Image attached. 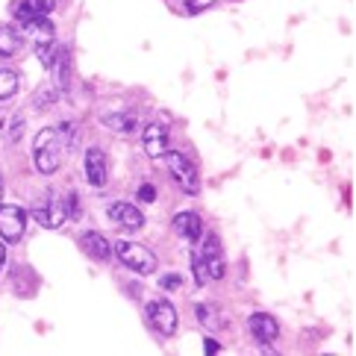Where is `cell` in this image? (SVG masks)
<instances>
[{
    "label": "cell",
    "mask_w": 356,
    "mask_h": 356,
    "mask_svg": "<svg viewBox=\"0 0 356 356\" xmlns=\"http://www.w3.org/2000/svg\"><path fill=\"white\" fill-rule=\"evenodd\" d=\"M80 245H83V250L88 253V257L97 259V262H106L112 257V245L100 233H95V230H86L80 236Z\"/></svg>",
    "instance_id": "9a60e30c"
},
{
    "label": "cell",
    "mask_w": 356,
    "mask_h": 356,
    "mask_svg": "<svg viewBox=\"0 0 356 356\" xmlns=\"http://www.w3.org/2000/svg\"><path fill=\"white\" fill-rule=\"evenodd\" d=\"M218 0H186V12L188 15H197V12H207V9H212Z\"/></svg>",
    "instance_id": "603a6c76"
},
{
    "label": "cell",
    "mask_w": 356,
    "mask_h": 356,
    "mask_svg": "<svg viewBox=\"0 0 356 356\" xmlns=\"http://www.w3.org/2000/svg\"><path fill=\"white\" fill-rule=\"evenodd\" d=\"M142 147L150 159H162V154L168 150V127L165 124H147L142 130Z\"/></svg>",
    "instance_id": "8fae6325"
},
{
    "label": "cell",
    "mask_w": 356,
    "mask_h": 356,
    "mask_svg": "<svg viewBox=\"0 0 356 356\" xmlns=\"http://www.w3.org/2000/svg\"><path fill=\"white\" fill-rule=\"evenodd\" d=\"M24 230H27V212L12 203H0V238L15 245L24 238Z\"/></svg>",
    "instance_id": "5b68a950"
},
{
    "label": "cell",
    "mask_w": 356,
    "mask_h": 356,
    "mask_svg": "<svg viewBox=\"0 0 356 356\" xmlns=\"http://www.w3.org/2000/svg\"><path fill=\"white\" fill-rule=\"evenodd\" d=\"M56 97H59V88H56L54 83H44L39 92L33 95V106H35V109H50V106L56 104Z\"/></svg>",
    "instance_id": "d6986e66"
},
{
    "label": "cell",
    "mask_w": 356,
    "mask_h": 356,
    "mask_svg": "<svg viewBox=\"0 0 356 356\" xmlns=\"http://www.w3.org/2000/svg\"><path fill=\"white\" fill-rule=\"evenodd\" d=\"M24 30H27V35L33 39L35 47H42V44H50L54 42V24H50L47 18H39V21H30V24H24Z\"/></svg>",
    "instance_id": "2e32d148"
},
{
    "label": "cell",
    "mask_w": 356,
    "mask_h": 356,
    "mask_svg": "<svg viewBox=\"0 0 356 356\" xmlns=\"http://www.w3.org/2000/svg\"><path fill=\"white\" fill-rule=\"evenodd\" d=\"M195 315H197V321H200L203 327H218V324H221V321H218V312H215L209 303H197Z\"/></svg>",
    "instance_id": "44dd1931"
},
{
    "label": "cell",
    "mask_w": 356,
    "mask_h": 356,
    "mask_svg": "<svg viewBox=\"0 0 356 356\" xmlns=\"http://www.w3.org/2000/svg\"><path fill=\"white\" fill-rule=\"evenodd\" d=\"M21 50V33L15 27H0V56H15Z\"/></svg>",
    "instance_id": "ac0fdd59"
},
{
    "label": "cell",
    "mask_w": 356,
    "mask_h": 356,
    "mask_svg": "<svg viewBox=\"0 0 356 356\" xmlns=\"http://www.w3.org/2000/svg\"><path fill=\"white\" fill-rule=\"evenodd\" d=\"M0 200H3V180H0Z\"/></svg>",
    "instance_id": "f1b7e54d"
},
{
    "label": "cell",
    "mask_w": 356,
    "mask_h": 356,
    "mask_svg": "<svg viewBox=\"0 0 356 356\" xmlns=\"http://www.w3.org/2000/svg\"><path fill=\"white\" fill-rule=\"evenodd\" d=\"M203 350H207V353H218L221 345H218V341H212V339H207V341H203Z\"/></svg>",
    "instance_id": "4316f807"
},
{
    "label": "cell",
    "mask_w": 356,
    "mask_h": 356,
    "mask_svg": "<svg viewBox=\"0 0 356 356\" xmlns=\"http://www.w3.org/2000/svg\"><path fill=\"white\" fill-rule=\"evenodd\" d=\"M50 9H54V0H15L12 3V15H15L18 24H30V21L47 18Z\"/></svg>",
    "instance_id": "7c38bea8"
},
{
    "label": "cell",
    "mask_w": 356,
    "mask_h": 356,
    "mask_svg": "<svg viewBox=\"0 0 356 356\" xmlns=\"http://www.w3.org/2000/svg\"><path fill=\"white\" fill-rule=\"evenodd\" d=\"M165 165H168V171L174 177V183L183 188L186 195H197L200 192V177H197V168L192 165L183 150H165Z\"/></svg>",
    "instance_id": "3957f363"
},
{
    "label": "cell",
    "mask_w": 356,
    "mask_h": 356,
    "mask_svg": "<svg viewBox=\"0 0 356 356\" xmlns=\"http://www.w3.org/2000/svg\"><path fill=\"white\" fill-rule=\"evenodd\" d=\"M180 283H183V280L177 277V274H168V277H162V280H159V286H162V289H180Z\"/></svg>",
    "instance_id": "d4e9b609"
},
{
    "label": "cell",
    "mask_w": 356,
    "mask_h": 356,
    "mask_svg": "<svg viewBox=\"0 0 356 356\" xmlns=\"http://www.w3.org/2000/svg\"><path fill=\"white\" fill-rule=\"evenodd\" d=\"M106 215H109V221L115 224L118 230H124V233H138L147 224L142 209H136L133 203H109Z\"/></svg>",
    "instance_id": "ba28073f"
},
{
    "label": "cell",
    "mask_w": 356,
    "mask_h": 356,
    "mask_svg": "<svg viewBox=\"0 0 356 356\" xmlns=\"http://www.w3.org/2000/svg\"><path fill=\"white\" fill-rule=\"evenodd\" d=\"M0 130H3V121H0Z\"/></svg>",
    "instance_id": "f546056e"
},
{
    "label": "cell",
    "mask_w": 356,
    "mask_h": 356,
    "mask_svg": "<svg viewBox=\"0 0 356 356\" xmlns=\"http://www.w3.org/2000/svg\"><path fill=\"white\" fill-rule=\"evenodd\" d=\"M33 156H35V168H39V174L50 177V174L59 171V165H62V145H59L56 130H42L39 136H35Z\"/></svg>",
    "instance_id": "7a4b0ae2"
},
{
    "label": "cell",
    "mask_w": 356,
    "mask_h": 356,
    "mask_svg": "<svg viewBox=\"0 0 356 356\" xmlns=\"http://www.w3.org/2000/svg\"><path fill=\"white\" fill-rule=\"evenodd\" d=\"M192 271H195V283H197V286H207V283H209L207 268H203V262H200L197 253H192Z\"/></svg>",
    "instance_id": "7402d4cb"
},
{
    "label": "cell",
    "mask_w": 356,
    "mask_h": 356,
    "mask_svg": "<svg viewBox=\"0 0 356 356\" xmlns=\"http://www.w3.org/2000/svg\"><path fill=\"white\" fill-rule=\"evenodd\" d=\"M147 324L156 330L159 336H174L177 333V309H174V303L171 300H165V298H156V300H150L147 303Z\"/></svg>",
    "instance_id": "277c9868"
},
{
    "label": "cell",
    "mask_w": 356,
    "mask_h": 356,
    "mask_svg": "<svg viewBox=\"0 0 356 356\" xmlns=\"http://www.w3.org/2000/svg\"><path fill=\"white\" fill-rule=\"evenodd\" d=\"M112 253L118 257V262H121V265H127L130 271L142 274V277L154 274V271H156V265H159V262H156V257H154V250L145 248V245H138V241L118 238L115 245H112Z\"/></svg>",
    "instance_id": "6da1fadb"
},
{
    "label": "cell",
    "mask_w": 356,
    "mask_h": 356,
    "mask_svg": "<svg viewBox=\"0 0 356 356\" xmlns=\"http://www.w3.org/2000/svg\"><path fill=\"white\" fill-rule=\"evenodd\" d=\"M18 92V74L9 68H0V100H6Z\"/></svg>",
    "instance_id": "ffe728a7"
},
{
    "label": "cell",
    "mask_w": 356,
    "mask_h": 356,
    "mask_svg": "<svg viewBox=\"0 0 356 356\" xmlns=\"http://www.w3.org/2000/svg\"><path fill=\"white\" fill-rule=\"evenodd\" d=\"M100 124L121 136H133L138 130V118L130 115V112H100Z\"/></svg>",
    "instance_id": "4fadbf2b"
},
{
    "label": "cell",
    "mask_w": 356,
    "mask_h": 356,
    "mask_svg": "<svg viewBox=\"0 0 356 356\" xmlns=\"http://www.w3.org/2000/svg\"><path fill=\"white\" fill-rule=\"evenodd\" d=\"M3 265H6V245L0 241V271H3Z\"/></svg>",
    "instance_id": "83f0119b"
},
{
    "label": "cell",
    "mask_w": 356,
    "mask_h": 356,
    "mask_svg": "<svg viewBox=\"0 0 356 356\" xmlns=\"http://www.w3.org/2000/svg\"><path fill=\"white\" fill-rule=\"evenodd\" d=\"M54 71H56V88H59V95H68L71 92V56H68V50L62 47L59 50V56H56V62H54Z\"/></svg>",
    "instance_id": "e0dca14e"
},
{
    "label": "cell",
    "mask_w": 356,
    "mask_h": 356,
    "mask_svg": "<svg viewBox=\"0 0 356 356\" xmlns=\"http://www.w3.org/2000/svg\"><path fill=\"white\" fill-rule=\"evenodd\" d=\"M138 200H142V203H154V200H156V188L150 186V183L138 186Z\"/></svg>",
    "instance_id": "cb8c5ba5"
},
{
    "label": "cell",
    "mask_w": 356,
    "mask_h": 356,
    "mask_svg": "<svg viewBox=\"0 0 356 356\" xmlns=\"http://www.w3.org/2000/svg\"><path fill=\"white\" fill-rule=\"evenodd\" d=\"M174 233L186 241H197L203 236V221L197 212H180L174 215Z\"/></svg>",
    "instance_id": "5bb4252c"
},
{
    "label": "cell",
    "mask_w": 356,
    "mask_h": 356,
    "mask_svg": "<svg viewBox=\"0 0 356 356\" xmlns=\"http://www.w3.org/2000/svg\"><path fill=\"white\" fill-rule=\"evenodd\" d=\"M248 330H250L253 341H259V345H271V341L280 336L277 318L268 315V312H253V315L248 318Z\"/></svg>",
    "instance_id": "30bf717a"
},
{
    "label": "cell",
    "mask_w": 356,
    "mask_h": 356,
    "mask_svg": "<svg viewBox=\"0 0 356 356\" xmlns=\"http://www.w3.org/2000/svg\"><path fill=\"white\" fill-rule=\"evenodd\" d=\"M21 130H24V118H15V124H12V133H9V142H18Z\"/></svg>",
    "instance_id": "484cf974"
},
{
    "label": "cell",
    "mask_w": 356,
    "mask_h": 356,
    "mask_svg": "<svg viewBox=\"0 0 356 356\" xmlns=\"http://www.w3.org/2000/svg\"><path fill=\"white\" fill-rule=\"evenodd\" d=\"M33 218L39 221L42 227H47V230H59V227L71 218L65 197L59 200V195H56V192H47V207L33 209Z\"/></svg>",
    "instance_id": "52a82bcc"
},
{
    "label": "cell",
    "mask_w": 356,
    "mask_h": 356,
    "mask_svg": "<svg viewBox=\"0 0 356 356\" xmlns=\"http://www.w3.org/2000/svg\"><path fill=\"white\" fill-rule=\"evenodd\" d=\"M83 165H86V180L92 188H104L109 183V162H106V154L100 147H88Z\"/></svg>",
    "instance_id": "9c48e42d"
},
{
    "label": "cell",
    "mask_w": 356,
    "mask_h": 356,
    "mask_svg": "<svg viewBox=\"0 0 356 356\" xmlns=\"http://www.w3.org/2000/svg\"><path fill=\"white\" fill-rule=\"evenodd\" d=\"M200 262L203 268H207V277L209 280H221L227 274V259H224V248H221V238L209 233L207 238H203V248H200Z\"/></svg>",
    "instance_id": "8992f818"
}]
</instances>
